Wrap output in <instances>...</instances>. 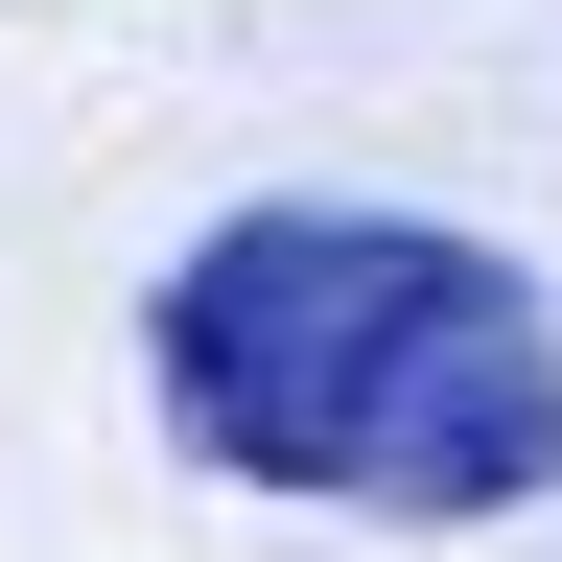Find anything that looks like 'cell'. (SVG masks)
<instances>
[{
    "instance_id": "1",
    "label": "cell",
    "mask_w": 562,
    "mask_h": 562,
    "mask_svg": "<svg viewBox=\"0 0 562 562\" xmlns=\"http://www.w3.org/2000/svg\"><path fill=\"white\" fill-rule=\"evenodd\" d=\"M165 422L235 492L328 516H516L562 492V328L516 258L422 235V211H235L165 258Z\"/></svg>"
}]
</instances>
